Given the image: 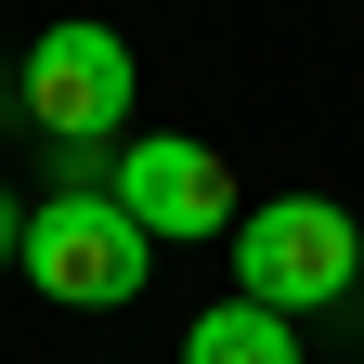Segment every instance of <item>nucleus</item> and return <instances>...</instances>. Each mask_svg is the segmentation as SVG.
Returning <instances> with one entry per match:
<instances>
[{
	"instance_id": "1",
	"label": "nucleus",
	"mask_w": 364,
	"mask_h": 364,
	"mask_svg": "<svg viewBox=\"0 0 364 364\" xmlns=\"http://www.w3.org/2000/svg\"><path fill=\"white\" fill-rule=\"evenodd\" d=\"M130 78H144V65H130V39L91 26V14H65V26L26 39V65H14V117L65 156V182H105V156L130 144Z\"/></svg>"
},
{
	"instance_id": "2",
	"label": "nucleus",
	"mask_w": 364,
	"mask_h": 364,
	"mask_svg": "<svg viewBox=\"0 0 364 364\" xmlns=\"http://www.w3.org/2000/svg\"><path fill=\"white\" fill-rule=\"evenodd\" d=\"M14 273H26L39 299H65V312H130L144 273H156V247H144V221H130L105 182H53V196L26 208Z\"/></svg>"
},
{
	"instance_id": "3",
	"label": "nucleus",
	"mask_w": 364,
	"mask_h": 364,
	"mask_svg": "<svg viewBox=\"0 0 364 364\" xmlns=\"http://www.w3.org/2000/svg\"><path fill=\"white\" fill-rule=\"evenodd\" d=\"M351 273H364V235H351L338 196H273V208L235 221V299L287 312V326H299V312H338Z\"/></svg>"
},
{
	"instance_id": "4",
	"label": "nucleus",
	"mask_w": 364,
	"mask_h": 364,
	"mask_svg": "<svg viewBox=\"0 0 364 364\" xmlns=\"http://www.w3.org/2000/svg\"><path fill=\"white\" fill-rule=\"evenodd\" d=\"M105 196L144 221V247H208V235H235V156L196 144V130H130V144L105 156Z\"/></svg>"
},
{
	"instance_id": "5",
	"label": "nucleus",
	"mask_w": 364,
	"mask_h": 364,
	"mask_svg": "<svg viewBox=\"0 0 364 364\" xmlns=\"http://www.w3.org/2000/svg\"><path fill=\"white\" fill-rule=\"evenodd\" d=\"M182 364H299V326L260 312V299H221V312L182 326Z\"/></svg>"
},
{
	"instance_id": "6",
	"label": "nucleus",
	"mask_w": 364,
	"mask_h": 364,
	"mask_svg": "<svg viewBox=\"0 0 364 364\" xmlns=\"http://www.w3.org/2000/svg\"><path fill=\"white\" fill-rule=\"evenodd\" d=\"M14 247H26V208H14V196H0V260H14Z\"/></svg>"
}]
</instances>
